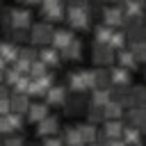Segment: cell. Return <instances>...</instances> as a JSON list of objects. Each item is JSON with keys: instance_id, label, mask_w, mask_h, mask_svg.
Segmentation results:
<instances>
[{"instance_id": "28", "label": "cell", "mask_w": 146, "mask_h": 146, "mask_svg": "<svg viewBox=\"0 0 146 146\" xmlns=\"http://www.w3.org/2000/svg\"><path fill=\"white\" fill-rule=\"evenodd\" d=\"M107 146H128V144H125L123 139H110V141H107Z\"/></svg>"}, {"instance_id": "7", "label": "cell", "mask_w": 146, "mask_h": 146, "mask_svg": "<svg viewBox=\"0 0 146 146\" xmlns=\"http://www.w3.org/2000/svg\"><path fill=\"white\" fill-rule=\"evenodd\" d=\"M123 132H125V125L119 121V119H110L105 123V135L110 139H123Z\"/></svg>"}, {"instance_id": "22", "label": "cell", "mask_w": 146, "mask_h": 146, "mask_svg": "<svg viewBox=\"0 0 146 146\" xmlns=\"http://www.w3.org/2000/svg\"><path fill=\"white\" fill-rule=\"evenodd\" d=\"M46 66H48V64H46V62H41V59L32 62V71H30V73H32V78H43V75H46Z\"/></svg>"}, {"instance_id": "6", "label": "cell", "mask_w": 146, "mask_h": 146, "mask_svg": "<svg viewBox=\"0 0 146 146\" xmlns=\"http://www.w3.org/2000/svg\"><path fill=\"white\" fill-rule=\"evenodd\" d=\"M73 41H75V39H73V34H71L68 30H57V32L52 34V48H57V50L68 48Z\"/></svg>"}, {"instance_id": "12", "label": "cell", "mask_w": 146, "mask_h": 146, "mask_svg": "<svg viewBox=\"0 0 146 146\" xmlns=\"http://www.w3.org/2000/svg\"><path fill=\"white\" fill-rule=\"evenodd\" d=\"M112 59H114V48L96 43V64H110Z\"/></svg>"}, {"instance_id": "18", "label": "cell", "mask_w": 146, "mask_h": 146, "mask_svg": "<svg viewBox=\"0 0 146 146\" xmlns=\"http://www.w3.org/2000/svg\"><path fill=\"white\" fill-rule=\"evenodd\" d=\"M137 62H139V59L135 57V52H132V50H121V52H119V64H121V66H125L128 71H130V68H135V66H137Z\"/></svg>"}, {"instance_id": "14", "label": "cell", "mask_w": 146, "mask_h": 146, "mask_svg": "<svg viewBox=\"0 0 146 146\" xmlns=\"http://www.w3.org/2000/svg\"><path fill=\"white\" fill-rule=\"evenodd\" d=\"M11 25L14 27H27L30 25V14L25 9H11Z\"/></svg>"}, {"instance_id": "8", "label": "cell", "mask_w": 146, "mask_h": 146, "mask_svg": "<svg viewBox=\"0 0 146 146\" xmlns=\"http://www.w3.org/2000/svg\"><path fill=\"white\" fill-rule=\"evenodd\" d=\"M64 100H66V89L64 87L55 84V87L48 89V94H46V103L48 105H62Z\"/></svg>"}, {"instance_id": "24", "label": "cell", "mask_w": 146, "mask_h": 146, "mask_svg": "<svg viewBox=\"0 0 146 146\" xmlns=\"http://www.w3.org/2000/svg\"><path fill=\"white\" fill-rule=\"evenodd\" d=\"M121 16H123V14H121L119 9H112V11L107 9V11H105V23H107V25H116V23H121Z\"/></svg>"}, {"instance_id": "3", "label": "cell", "mask_w": 146, "mask_h": 146, "mask_svg": "<svg viewBox=\"0 0 146 146\" xmlns=\"http://www.w3.org/2000/svg\"><path fill=\"white\" fill-rule=\"evenodd\" d=\"M52 30H50V25L48 23H39V25H34V30H32V43H48V41H52Z\"/></svg>"}, {"instance_id": "16", "label": "cell", "mask_w": 146, "mask_h": 146, "mask_svg": "<svg viewBox=\"0 0 146 146\" xmlns=\"http://www.w3.org/2000/svg\"><path fill=\"white\" fill-rule=\"evenodd\" d=\"M110 75H112V82H114V84H125V82H130V73H128L125 66H116V68H112Z\"/></svg>"}, {"instance_id": "15", "label": "cell", "mask_w": 146, "mask_h": 146, "mask_svg": "<svg viewBox=\"0 0 146 146\" xmlns=\"http://www.w3.org/2000/svg\"><path fill=\"white\" fill-rule=\"evenodd\" d=\"M39 59L46 62L48 66H52V64L57 66V64H59V50H57V48H43V50L39 52Z\"/></svg>"}, {"instance_id": "26", "label": "cell", "mask_w": 146, "mask_h": 146, "mask_svg": "<svg viewBox=\"0 0 146 146\" xmlns=\"http://www.w3.org/2000/svg\"><path fill=\"white\" fill-rule=\"evenodd\" d=\"M110 46H112V48H121V46H123V34H121V32H114Z\"/></svg>"}, {"instance_id": "11", "label": "cell", "mask_w": 146, "mask_h": 146, "mask_svg": "<svg viewBox=\"0 0 146 146\" xmlns=\"http://www.w3.org/2000/svg\"><path fill=\"white\" fill-rule=\"evenodd\" d=\"M64 144H66V146H84V139H82L80 128H66V132H64Z\"/></svg>"}, {"instance_id": "10", "label": "cell", "mask_w": 146, "mask_h": 146, "mask_svg": "<svg viewBox=\"0 0 146 146\" xmlns=\"http://www.w3.org/2000/svg\"><path fill=\"white\" fill-rule=\"evenodd\" d=\"M123 141L128 146H141V132L137 125H125V132H123Z\"/></svg>"}, {"instance_id": "4", "label": "cell", "mask_w": 146, "mask_h": 146, "mask_svg": "<svg viewBox=\"0 0 146 146\" xmlns=\"http://www.w3.org/2000/svg\"><path fill=\"white\" fill-rule=\"evenodd\" d=\"M21 125H23V119H21V114H16V112H11V114H7V116L0 119V130H2L5 135L14 132V130H21Z\"/></svg>"}, {"instance_id": "27", "label": "cell", "mask_w": 146, "mask_h": 146, "mask_svg": "<svg viewBox=\"0 0 146 146\" xmlns=\"http://www.w3.org/2000/svg\"><path fill=\"white\" fill-rule=\"evenodd\" d=\"M5 146H23V139H21V137H14V139H5Z\"/></svg>"}, {"instance_id": "9", "label": "cell", "mask_w": 146, "mask_h": 146, "mask_svg": "<svg viewBox=\"0 0 146 146\" xmlns=\"http://www.w3.org/2000/svg\"><path fill=\"white\" fill-rule=\"evenodd\" d=\"M68 16H71L68 21L73 27H87V9L84 7H73Z\"/></svg>"}, {"instance_id": "23", "label": "cell", "mask_w": 146, "mask_h": 146, "mask_svg": "<svg viewBox=\"0 0 146 146\" xmlns=\"http://www.w3.org/2000/svg\"><path fill=\"white\" fill-rule=\"evenodd\" d=\"M130 50L135 52V57H137L139 62H146V41H137Z\"/></svg>"}, {"instance_id": "17", "label": "cell", "mask_w": 146, "mask_h": 146, "mask_svg": "<svg viewBox=\"0 0 146 146\" xmlns=\"http://www.w3.org/2000/svg\"><path fill=\"white\" fill-rule=\"evenodd\" d=\"M18 57H21V50H18L14 43H5V48H2V64L16 62Z\"/></svg>"}, {"instance_id": "2", "label": "cell", "mask_w": 146, "mask_h": 146, "mask_svg": "<svg viewBox=\"0 0 146 146\" xmlns=\"http://www.w3.org/2000/svg\"><path fill=\"white\" fill-rule=\"evenodd\" d=\"M46 116H50V105L48 103H32L30 110H27V119L36 125L39 121H43Z\"/></svg>"}, {"instance_id": "1", "label": "cell", "mask_w": 146, "mask_h": 146, "mask_svg": "<svg viewBox=\"0 0 146 146\" xmlns=\"http://www.w3.org/2000/svg\"><path fill=\"white\" fill-rule=\"evenodd\" d=\"M57 130H59V121H57L55 116H46L43 121L36 123V135L43 137V139H46V137H55Z\"/></svg>"}, {"instance_id": "29", "label": "cell", "mask_w": 146, "mask_h": 146, "mask_svg": "<svg viewBox=\"0 0 146 146\" xmlns=\"http://www.w3.org/2000/svg\"><path fill=\"white\" fill-rule=\"evenodd\" d=\"M25 2H39V0H25Z\"/></svg>"}, {"instance_id": "20", "label": "cell", "mask_w": 146, "mask_h": 146, "mask_svg": "<svg viewBox=\"0 0 146 146\" xmlns=\"http://www.w3.org/2000/svg\"><path fill=\"white\" fill-rule=\"evenodd\" d=\"M78 128H80V132H82L84 144L96 141V123H84V125H78Z\"/></svg>"}, {"instance_id": "21", "label": "cell", "mask_w": 146, "mask_h": 146, "mask_svg": "<svg viewBox=\"0 0 146 146\" xmlns=\"http://www.w3.org/2000/svg\"><path fill=\"white\" fill-rule=\"evenodd\" d=\"M62 52H64V57H66V59H80V41L75 39V41H73L68 48H64Z\"/></svg>"}, {"instance_id": "13", "label": "cell", "mask_w": 146, "mask_h": 146, "mask_svg": "<svg viewBox=\"0 0 146 146\" xmlns=\"http://www.w3.org/2000/svg\"><path fill=\"white\" fill-rule=\"evenodd\" d=\"M68 87L73 91H84L89 84H87V78H84V71H78V73H71L68 75Z\"/></svg>"}, {"instance_id": "19", "label": "cell", "mask_w": 146, "mask_h": 146, "mask_svg": "<svg viewBox=\"0 0 146 146\" xmlns=\"http://www.w3.org/2000/svg\"><path fill=\"white\" fill-rule=\"evenodd\" d=\"M103 110H105V116L107 119H121V114H123V105L119 100H110Z\"/></svg>"}, {"instance_id": "25", "label": "cell", "mask_w": 146, "mask_h": 146, "mask_svg": "<svg viewBox=\"0 0 146 146\" xmlns=\"http://www.w3.org/2000/svg\"><path fill=\"white\" fill-rule=\"evenodd\" d=\"M43 146H66V144H64V139H59L55 135V137H46L43 139Z\"/></svg>"}, {"instance_id": "5", "label": "cell", "mask_w": 146, "mask_h": 146, "mask_svg": "<svg viewBox=\"0 0 146 146\" xmlns=\"http://www.w3.org/2000/svg\"><path fill=\"white\" fill-rule=\"evenodd\" d=\"M30 96L27 94H11V112L16 114H27L30 110Z\"/></svg>"}]
</instances>
